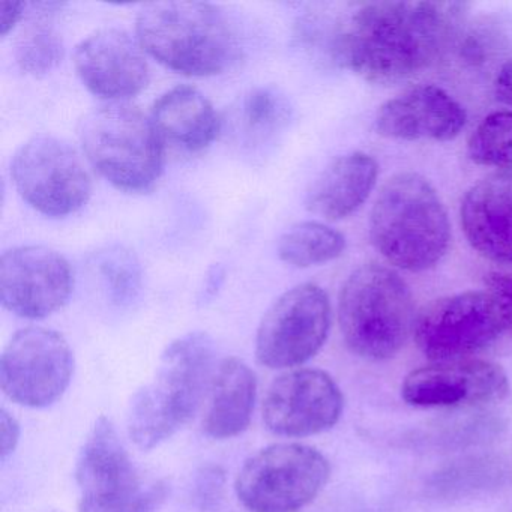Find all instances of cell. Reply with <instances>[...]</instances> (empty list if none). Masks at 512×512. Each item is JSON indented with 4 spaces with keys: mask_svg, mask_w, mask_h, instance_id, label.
Listing matches in <instances>:
<instances>
[{
    "mask_svg": "<svg viewBox=\"0 0 512 512\" xmlns=\"http://www.w3.org/2000/svg\"><path fill=\"white\" fill-rule=\"evenodd\" d=\"M289 106L283 95L271 88L251 91L241 104L242 127L250 134H269L286 124Z\"/></svg>",
    "mask_w": 512,
    "mask_h": 512,
    "instance_id": "obj_27",
    "label": "cell"
},
{
    "mask_svg": "<svg viewBox=\"0 0 512 512\" xmlns=\"http://www.w3.org/2000/svg\"><path fill=\"white\" fill-rule=\"evenodd\" d=\"M20 434H22V428L19 421L7 409L0 410V458L2 461L7 460L16 451Z\"/></svg>",
    "mask_w": 512,
    "mask_h": 512,
    "instance_id": "obj_30",
    "label": "cell"
},
{
    "mask_svg": "<svg viewBox=\"0 0 512 512\" xmlns=\"http://www.w3.org/2000/svg\"><path fill=\"white\" fill-rule=\"evenodd\" d=\"M331 329V302L322 287L305 283L284 292L262 317L257 361L271 370L298 367L319 353Z\"/></svg>",
    "mask_w": 512,
    "mask_h": 512,
    "instance_id": "obj_11",
    "label": "cell"
},
{
    "mask_svg": "<svg viewBox=\"0 0 512 512\" xmlns=\"http://www.w3.org/2000/svg\"><path fill=\"white\" fill-rule=\"evenodd\" d=\"M370 236L391 265L421 272L445 256L451 224L433 185L418 173L404 172L380 190L371 211Z\"/></svg>",
    "mask_w": 512,
    "mask_h": 512,
    "instance_id": "obj_3",
    "label": "cell"
},
{
    "mask_svg": "<svg viewBox=\"0 0 512 512\" xmlns=\"http://www.w3.org/2000/svg\"><path fill=\"white\" fill-rule=\"evenodd\" d=\"M469 155L473 163L512 178V112L487 116L470 137Z\"/></svg>",
    "mask_w": 512,
    "mask_h": 512,
    "instance_id": "obj_24",
    "label": "cell"
},
{
    "mask_svg": "<svg viewBox=\"0 0 512 512\" xmlns=\"http://www.w3.org/2000/svg\"><path fill=\"white\" fill-rule=\"evenodd\" d=\"M79 512H157L167 497L163 481H143L115 425L101 416L76 464Z\"/></svg>",
    "mask_w": 512,
    "mask_h": 512,
    "instance_id": "obj_7",
    "label": "cell"
},
{
    "mask_svg": "<svg viewBox=\"0 0 512 512\" xmlns=\"http://www.w3.org/2000/svg\"><path fill=\"white\" fill-rule=\"evenodd\" d=\"M497 98L512 107V61L506 62L494 80Z\"/></svg>",
    "mask_w": 512,
    "mask_h": 512,
    "instance_id": "obj_32",
    "label": "cell"
},
{
    "mask_svg": "<svg viewBox=\"0 0 512 512\" xmlns=\"http://www.w3.org/2000/svg\"><path fill=\"white\" fill-rule=\"evenodd\" d=\"M509 394L500 365L482 359L433 362L407 374L401 397L415 407H466L496 403Z\"/></svg>",
    "mask_w": 512,
    "mask_h": 512,
    "instance_id": "obj_15",
    "label": "cell"
},
{
    "mask_svg": "<svg viewBox=\"0 0 512 512\" xmlns=\"http://www.w3.org/2000/svg\"><path fill=\"white\" fill-rule=\"evenodd\" d=\"M16 190L47 217H67L92 194V179L79 152L53 136H35L20 146L11 163Z\"/></svg>",
    "mask_w": 512,
    "mask_h": 512,
    "instance_id": "obj_10",
    "label": "cell"
},
{
    "mask_svg": "<svg viewBox=\"0 0 512 512\" xmlns=\"http://www.w3.org/2000/svg\"><path fill=\"white\" fill-rule=\"evenodd\" d=\"M377 173L376 160L362 152L335 158L308 190V211L331 221L349 217L370 196Z\"/></svg>",
    "mask_w": 512,
    "mask_h": 512,
    "instance_id": "obj_19",
    "label": "cell"
},
{
    "mask_svg": "<svg viewBox=\"0 0 512 512\" xmlns=\"http://www.w3.org/2000/svg\"><path fill=\"white\" fill-rule=\"evenodd\" d=\"M73 289L70 263L52 248L25 245L5 251L0 259V301L16 316H52L67 304Z\"/></svg>",
    "mask_w": 512,
    "mask_h": 512,
    "instance_id": "obj_13",
    "label": "cell"
},
{
    "mask_svg": "<svg viewBox=\"0 0 512 512\" xmlns=\"http://www.w3.org/2000/svg\"><path fill=\"white\" fill-rule=\"evenodd\" d=\"M412 293L403 278L386 266L356 269L340 293L338 322L346 346L370 361L394 358L415 326Z\"/></svg>",
    "mask_w": 512,
    "mask_h": 512,
    "instance_id": "obj_5",
    "label": "cell"
},
{
    "mask_svg": "<svg viewBox=\"0 0 512 512\" xmlns=\"http://www.w3.org/2000/svg\"><path fill=\"white\" fill-rule=\"evenodd\" d=\"M73 374V350L53 329L34 326L16 332L0 358L2 391L14 403L32 409L58 401Z\"/></svg>",
    "mask_w": 512,
    "mask_h": 512,
    "instance_id": "obj_12",
    "label": "cell"
},
{
    "mask_svg": "<svg viewBox=\"0 0 512 512\" xmlns=\"http://www.w3.org/2000/svg\"><path fill=\"white\" fill-rule=\"evenodd\" d=\"M151 119L161 139L187 151L208 148L221 131L217 110L191 86H178L161 95L152 107Z\"/></svg>",
    "mask_w": 512,
    "mask_h": 512,
    "instance_id": "obj_21",
    "label": "cell"
},
{
    "mask_svg": "<svg viewBox=\"0 0 512 512\" xmlns=\"http://www.w3.org/2000/svg\"><path fill=\"white\" fill-rule=\"evenodd\" d=\"M25 4L2 0L0 2V34L7 35L22 19Z\"/></svg>",
    "mask_w": 512,
    "mask_h": 512,
    "instance_id": "obj_31",
    "label": "cell"
},
{
    "mask_svg": "<svg viewBox=\"0 0 512 512\" xmlns=\"http://www.w3.org/2000/svg\"><path fill=\"white\" fill-rule=\"evenodd\" d=\"M139 40L118 28L100 29L76 47L74 67L83 85L103 100L124 103L148 86L149 65Z\"/></svg>",
    "mask_w": 512,
    "mask_h": 512,
    "instance_id": "obj_16",
    "label": "cell"
},
{
    "mask_svg": "<svg viewBox=\"0 0 512 512\" xmlns=\"http://www.w3.org/2000/svg\"><path fill=\"white\" fill-rule=\"evenodd\" d=\"M466 13L461 2L362 5L338 38V61L368 82H400L449 49Z\"/></svg>",
    "mask_w": 512,
    "mask_h": 512,
    "instance_id": "obj_1",
    "label": "cell"
},
{
    "mask_svg": "<svg viewBox=\"0 0 512 512\" xmlns=\"http://www.w3.org/2000/svg\"><path fill=\"white\" fill-rule=\"evenodd\" d=\"M485 287L488 292L494 296L500 310H502L503 319H505L506 329L512 332V277L511 275L488 274L485 277Z\"/></svg>",
    "mask_w": 512,
    "mask_h": 512,
    "instance_id": "obj_29",
    "label": "cell"
},
{
    "mask_svg": "<svg viewBox=\"0 0 512 512\" xmlns=\"http://www.w3.org/2000/svg\"><path fill=\"white\" fill-rule=\"evenodd\" d=\"M344 250L346 238L338 230L317 221L295 224L278 241L280 259L298 268L331 262Z\"/></svg>",
    "mask_w": 512,
    "mask_h": 512,
    "instance_id": "obj_22",
    "label": "cell"
},
{
    "mask_svg": "<svg viewBox=\"0 0 512 512\" xmlns=\"http://www.w3.org/2000/svg\"><path fill=\"white\" fill-rule=\"evenodd\" d=\"M136 32L146 53L185 76H215L238 58L229 20L208 2L145 5L137 16Z\"/></svg>",
    "mask_w": 512,
    "mask_h": 512,
    "instance_id": "obj_4",
    "label": "cell"
},
{
    "mask_svg": "<svg viewBox=\"0 0 512 512\" xmlns=\"http://www.w3.org/2000/svg\"><path fill=\"white\" fill-rule=\"evenodd\" d=\"M64 58L62 38L49 26L35 25L20 37L16 59L26 74L44 76L55 70Z\"/></svg>",
    "mask_w": 512,
    "mask_h": 512,
    "instance_id": "obj_26",
    "label": "cell"
},
{
    "mask_svg": "<svg viewBox=\"0 0 512 512\" xmlns=\"http://www.w3.org/2000/svg\"><path fill=\"white\" fill-rule=\"evenodd\" d=\"M506 329L502 310L488 290L436 299L415 319L413 337L433 362L461 361L493 344Z\"/></svg>",
    "mask_w": 512,
    "mask_h": 512,
    "instance_id": "obj_9",
    "label": "cell"
},
{
    "mask_svg": "<svg viewBox=\"0 0 512 512\" xmlns=\"http://www.w3.org/2000/svg\"><path fill=\"white\" fill-rule=\"evenodd\" d=\"M461 226L473 250L512 265V178L496 175L473 185L461 203Z\"/></svg>",
    "mask_w": 512,
    "mask_h": 512,
    "instance_id": "obj_18",
    "label": "cell"
},
{
    "mask_svg": "<svg viewBox=\"0 0 512 512\" xmlns=\"http://www.w3.org/2000/svg\"><path fill=\"white\" fill-rule=\"evenodd\" d=\"M79 136L89 163L119 190L145 193L160 179L164 140L152 119L137 107H95L80 122Z\"/></svg>",
    "mask_w": 512,
    "mask_h": 512,
    "instance_id": "obj_6",
    "label": "cell"
},
{
    "mask_svg": "<svg viewBox=\"0 0 512 512\" xmlns=\"http://www.w3.org/2000/svg\"><path fill=\"white\" fill-rule=\"evenodd\" d=\"M505 475V467L499 458L475 455L443 467L431 479V488L437 496L461 499L494 490L502 484Z\"/></svg>",
    "mask_w": 512,
    "mask_h": 512,
    "instance_id": "obj_23",
    "label": "cell"
},
{
    "mask_svg": "<svg viewBox=\"0 0 512 512\" xmlns=\"http://www.w3.org/2000/svg\"><path fill=\"white\" fill-rule=\"evenodd\" d=\"M466 119V110L448 92L424 85L383 104L376 130L388 139L448 142L461 133Z\"/></svg>",
    "mask_w": 512,
    "mask_h": 512,
    "instance_id": "obj_17",
    "label": "cell"
},
{
    "mask_svg": "<svg viewBox=\"0 0 512 512\" xmlns=\"http://www.w3.org/2000/svg\"><path fill=\"white\" fill-rule=\"evenodd\" d=\"M101 280L116 305H130L142 290V268L136 256L122 247L107 248L97 257Z\"/></svg>",
    "mask_w": 512,
    "mask_h": 512,
    "instance_id": "obj_25",
    "label": "cell"
},
{
    "mask_svg": "<svg viewBox=\"0 0 512 512\" xmlns=\"http://www.w3.org/2000/svg\"><path fill=\"white\" fill-rule=\"evenodd\" d=\"M329 476V461L316 448L278 443L245 461L235 488L251 512H298L319 496Z\"/></svg>",
    "mask_w": 512,
    "mask_h": 512,
    "instance_id": "obj_8",
    "label": "cell"
},
{
    "mask_svg": "<svg viewBox=\"0 0 512 512\" xmlns=\"http://www.w3.org/2000/svg\"><path fill=\"white\" fill-rule=\"evenodd\" d=\"M224 487V472L220 467L209 466L200 470L196 479V502L202 509H212L221 499Z\"/></svg>",
    "mask_w": 512,
    "mask_h": 512,
    "instance_id": "obj_28",
    "label": "cell"
},
{
    "mask_svg": "<svg viewBox=\"0 0 512 512\" xmlns=\"http://www.w3.org/2000/svg\"><path fill=\"white\" fill-rule=\"evenodd\" d=\"M343 406V394L328 373L298 368L281 374L269 386L263 421L278 436H314L340 421Z\"/></svg>",
    "mask_w": 512,
    "mask_h": 512,
    "instance_id": "obj_14",
    "label": "cell"
},
{
    "mask_svg": "<svg viewBox=\"0 0 512 512\" xmlns=\"http://www.w3.org/2000/svg\"><path fill=\"white\" fill-rule=\"evenodd\" d=\"M209 391L203 431L217 440L232 439L244 433L256 404L254 371L242 359L226 358L218 365Z\"/></svg>",
    "mask_w": 512,
    "mask_h": 512,
    "instance_id": "obj_20",
    "label": "cell"
},
{
    "mask_svg": "<svg viewBox=\"0 0 512 512\" xmlns=\"http://www.w3.org/2000/svg\"><path fill=\"white\" fill-rule=\"evenodd\" d=\"M214 355L205 332H190L167 346L154 379L134 394L128 410V434L139 448H157L193 418L211 386Z\"/></svg>",
    "mask_w": 512,
    "mask_h": 512,
    "instance_id": "obj_2",
    "label": "cell"
}]
</instances>
